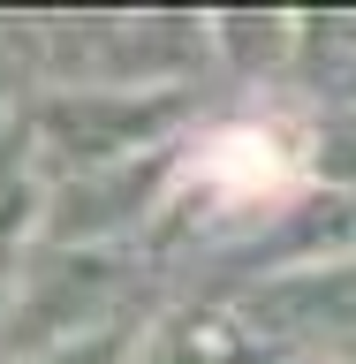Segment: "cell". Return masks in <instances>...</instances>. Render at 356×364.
I'll return each mask as SVG.
<instances>
[{
    "label": "cell",
    "mask_w": 356,
    "mask_h": 364,
    "mask_svg": "<svg viewBox=\"0 0 356 364\" xmlns=\"http://www.w3.org/2000/svg\"><path fill=\"white\" fill-rule=\"evenodd\" d=\"M227 311L243 318L273 349H311V357H356V250L349 258H318L250 281L227 296Z\"/></svg>",
    "instance_id": "1"
},
{
    "label": "cell",
    "mask_w": 356,
    "mask_h": 364,
    "mask_svg": "<svg viewBox=\"0 0 356 364\" xmlns=\"http://www.w3.org/2000/svg\"><path fill=\"white\" fill-rule=\"evenodd\" d=\"M341 99H349V107H356V53H349V61H341Z\"/></svg>",
    "instance_id": "2"
}]
</instances>
